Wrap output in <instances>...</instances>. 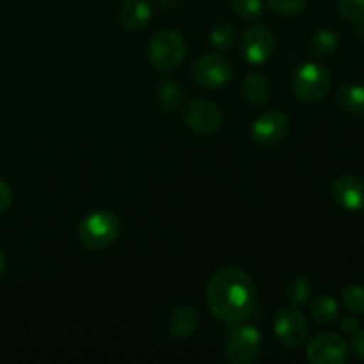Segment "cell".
<instances>
[{"label":"cell","instance_id":"cell-19","mask_svg":"<svg viewBox=\"0 0 364 364\" xmlns=\"http://www.w3.org/2000/svg\"><path fill=\"white\" fill-rule=\"evenodd\" d=\"M338 46V34L336 32L329 31V28H323L318 31L309 41V52L315 53V55H329L331 52H334V48Z\"/></svg>","mask_w":364,"mask_h":364},{"label":"cell","instance_id":"cell-1","mask_svg":"<svg viewBox=\"0 0 364 364\" xmlns=\"http://www.w3.org/2000/svg\"><path fill=\"white\" fill-rule=\"evenodd\" d=\"M206 304L224 322H244L255 311V281L238 267H223L210 277Z\"/></svg>","mask_w":364,"mask_h":364},{"label":"cell","instance_id":"cell-13","mask_svg":"<svg viewBox=\"0 0 364 364\" xmlns=\"http://www.w3.org/2000/svg\"><path fill=\"white\" fill-rule=\"evenodd\" d=\"M166 327L173 338H176V340H187L199 327L198 311L188 304L176 306L169 313V316H167Z\"/></svg>","mask_w":364,"mask_h":364},{"label":"cell","instance_id":"cell-3","mask_svg":"<svg viewBox=\"0 0 364 364\" xmlns=\"http://www.w3.org/2000/svg\"><path fill=\"white\" fill-rule=\"evenodd\" d=\"M149 63L160 73H171L178 70L185 55L183 36L176 31H160L153 36L148 48Z\"/></svg>","mask_w":364,"mask_h":364},{"label":"cell","instance_id":"cell-16","mask_svg":"<svg viewBox=\"0 0 364 364\" xmlns=\"http://www.w3.org/2000/svg\"><path fill=\"white\" fill-rule=\"evenodd\" d=\"M244 95L252 103H265L270 95L269 78L262 73H249L244 80Z\"/></svg>","mask_w":364,"mask_h":364},{"label":"cell","instance_id":"cell-25","mask_svg":"<svg viewBox=\"0 0 364 364\" xmlns=\"http://www.w3.org/2000/svg\"><path fill=\"white\" fill-rule=\"evenodd\" d=\"M338 9L348 21H364V0H338Z\"/></svg>","mask_w":364,"mask_h":364},{"label":"cell","instance_id":"cell-30","mask_svg":"<svg viewBox=\"0 0 364 364\" xmlns=\"http://www.w3.org/2000/svg\"><path fill=\"white\" fill-rule=\"evenodd\" d=\"M4 272H6V258H4V255L0 252V277L4 276Z\"/></svg>","mask_w":364,"mask_h":364},{"label":"cell","instance_id":"cell-11","mask_svg":"<svg viewBox=\"0 0 364 364\" xmlns=\"http://www.w3.org/2000/svg\"><path fill=\"white\" fill-rule=\"evenodd\" d=\"M288 124L290 123H288L287 114L281 110H269L256 117L251 128V135L255 141L262 142V144H274L287 135Z\"/></svg>","mask_w":364,"mask_h":364},{"label":"cell","instance_id":"cell-27","mask_svg":"<svg viewBox=\"0 0 364 364\" xmlns=\"http://www.w3.org/2000/svg\"><path fill=\"white\" fill-rule=\"evenodd\" d=\"M352 350L358 355L361 361H364V333H355L354 340H352Z\"/></svg>","mask_w":364,"mask_h":364},{"label":"cell","instance_id":"cell-22","mask_svg":"<svg viewBox=\"0 0 364 364\" xmlns=\"http://www.w3.org/2000/svg\"><path fill=\"white\" fill-rule=\"evenodd\" d=\"M235 14L242 20H256L263 14V0H235Z\"/></svg>","mask_w":364,"mask_h":364},{"label":"cell","instance_id":"cell-10","mask_svg":"<svg viewBox=\"0 0 364 364\" xmlns=\"http://www.w3.org/2000/svg\"><path fill=\"white\" fill-rule=\"evenodd\" d=\"M274 46H276L274 34L262 23L247 27L242 36V52L251 64L267 63L272 57Z\"/></svg>","mask_w":364,"mask_h":364},{"label":"cell","instance_id":"cell-26","mask_svg":"<svg viewBox=\"0 0 364 364\" xmlns=\"http://www.w3.org/2000/svg\"><path fill=\"white\" fill-rule=\"evenodd\" d=\"M11 201H13V192H11V187L7 185L6 180L0 178V213L6 212L9 208Z\"/></svg>","mask_w":364,"mask_h":364},{"label":"cell","instance_id":"cell-17","mask_svg":"<svg viewBox=\"0 0 364 364\" xmlns=\"http://www.w3.org/2000/svg\"><path fill=\"white\" fill-rule=\"evenodd\" d=\"M313 318L318 323H334L340 316L338 302L331 295H318L311 306Z\"/></svg>","mask_w":364,"mask_h":364},{"label":"cell","instance_id":"cell-14","mask_svg":"<svg viewBox=\"0 0 364 364\" xmlns=\"http://www.w3.org/2000/svg\"><path fill=\"white\" fill-rule=\"evenodd\" d=\"M151 18V6L148 0H124L119 9V23L128 31H139Z\"/></svg>","mask_w":364,"mask_h":364},{"label":"cell","instance_id":"cell-23","mask_svg":"<svg viewBox=\"0 0 364 364\" xmlns=\"http://www.w3.org/2000/svg\"><path fill=\"white\" fill-rule=\"evenodd\" d=\"M210 41L215 48L228 50L235 41V32L230 23H217L210 32Z\"/></svg>","mask_w":364,"mask_h":364},{"label":"cell","instance_id":"cell-21","mask_svg":"<svg viewBox=\"0 0 364 364\" xmlns=\"http://www.w3.org/2000/svg\"><path fill=\"white\" fill-rule=\"evenodd\" d=\"M343 304L347 306L348 311L363 315L364 313V287L361 284H348L341 294Z\"/></svg>","mask_w":364,"mask_h":364},{"label":"cell","instance_id":"cell-7","mask_svg":"<svg viewBox=\"0 0 364 364\" xmlns=\"http://www.w3.org/2000/svg\"><path fill=\"white\" fill-rule=\"evenodd\" d=\"M183 119L192 132L199 135H212L223 127V110L208 100H192L183 109Z\"/></svg>","mask_w":364,"mask_h":364},{"label":"cell","instance_id":"cell-2","mask_svg":"<svg viewBox=\"0 0 364 364\" xmlns=\"http://www.w3.org/2000/svg\"><path fill=\"white\" fill-rule=\"evenodd\" d=\"M119 233V220L109 210H96L78 224V240L89 251H100L112 244Z\"/></svg>","mask_w":364,"mask_h":364},{"label":"cell","instance_id":"cell-28","mask_svg":"<svg viewBox=\"0 0 364 364\" xmlns=\"http://www.w3.org/2000/svg\"><path fill=\"white\" fill-rule=\"evenodd\" d=\"M341 331H343L345 334H348V336H354V334L359 331L358 320L352 318V316H347V318H343V320H341Z\"/></svg>","mask_w":364,"mask_h":364},{"label":"cell","instance_id":"cell-15","mask_svg":"<svg viewBox=\"0 0 364 364\" xmlns=\"http://www.w3.org/2000/svg\"><path fill=\"white\" fill-rule=\"evenodd\" d=\"M336 103L348 114L364 116V87L359 84H345L338 89Z\"/></svg>","mask_w":364,"mask_h":364},{"label":"cell","instance_id":"cell-9","mask_svg":"<svg viewBox=\"0 0 364 364\" xmlns=\"http://www.w3.org/2000/svg\"><path fill=\"white\" fill-rule=\"evenodd\" d=\"M347 343L334 333L318 334L308 347V361L311 364H341L347 361Z\"/></svg>","mask_w":364,"mask_h":364},{"label":"cell","instance_id":"cell-24","mask_svg":"<svg viewBox=\"0 0 364 364\" xmlns=\"http://www.w3.org/2000/svg\"><path fill=\"white\" fill-rule=\"evenodd\" d=\"M308 0H267V6L281 16H291L299 14L306 7Z\"/></svg>","mask_w":364,"mask_h":364},{"label":"cell","instance_id":"cell-5","mask_svg":"<svg viewBox=\"0 0 364 364\" xmlns=\"http://www.w3.org/2000/svg\"><path fill=\"white\" fill-rule=\"evenodd\" d=\"M262 334L255 326H240L224 341V354L233 364H249L262 354Z\"/></svg>","mask_w":364,"mask_h":364},{"label":"cell","instance_id":"cell-31","mask_svg":"<svg viewBox=\"0 0 364 364\" xmlns=\"http://www.w3.org/2000/svg\"><path fill=\"white\" fill-rule=\"evenodd\" d=\"M358 36H359V41H361L363 45H364V21H361V25H359Z\"/></svg>","mask_w":364,"mask_h":364},{"label":"cell","instance_id":"cell-29","mask_svg":"<svg viewBox=\"0 0 364 364\" xmlns=\"http://www.w3.org/2000/svg\"><path fill=\"white\" fill-rule=\"evenodd\" d=\"M159 4L164 7V9H173V7L178 4V0H159Z\"/></svg>","mask_w":364,"mask_h":364},{"label":"cell","instance_id":"cell-4","mask_svg":"<svg viewBox=\"0 0 364 364\" xmlns=\"http://www.w3.org/2000/svg\"><path fill=\"white\" fill-rule=\"evenodd\" d=\"M331 84V75L322 64L306 63L295 71L291 89L294 95L304 103H315L326 96Z\"/></svg>","mask_w":364,"mask_h":364},{"label":"cell","instance_id":"cell-6","mask_svg":"<svg viewBox=\"0 0 364 364\" xmlns=\"http://www.w3.org/2000/svg\"><path fill=\"white\" fill-rule=\"evenodd\" d=\"M274 334L287 348H301L308 338V323L304 315L295 308H281L274 318Z\"/></svg>","mask_w":364,"mask_h":364},{"label":"cell","instance_id":"cell-20","mask_svg":"<svg viewBox=\"0 0 364 364\" xmlns=\"http://www.w3.org/2000/svg\"><path fill=\"white\" fill-rule=\"evenodd\" d=\"M311 295V284L306 277H294L287 287V297L294 306L304 304Z\"/></svg>","mask_w":364,"mask_h":364},{"label":"cell","instance_id":"cell-18","mask_svg":"<svg viewBox=\"0 0 364 364\" xmlns=\"http://www.w3.org/2000/svg\"><path fill=\"white\" fill-rule=\"evenodd\" d=\"M159 102L167 112H174L180 109L183 102V89L176 80H164L159 89Z\"/></svg>","mask_w":364,"mask_h":364},{"label":"cell","instance_id":"cell-12","mask_svg":"<svg viewBox=\"0 0 364 364\" xmlns=\"http://www.w3.org/2000/svg\"><path fill=\"white\" fill-rule=\"evenodd\" d=\"M333 194L338 205L348 212H364V181L358 176L345 174L334 180Z\"/></svg>","mask_w":364,"mask_h":364},{"label":"cell","instance_id":"cell-8","mask_svg":"<svg viewBox=\"0 0 364 364\" xmlns=\"http://www.w3.org/2000/svg\"><path fill=\"white\" fill-rule=\"evenodd\" d=\"M194 80L205 89L223 87L231 78V64L219 53H206L192 68Z\"/></svg>","mask_w":364,"mask_h":364}]
</instances>
